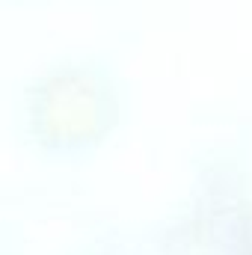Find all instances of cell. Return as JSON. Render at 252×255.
I'll return each instance as SVG.
<instances>
[{"mask_svg":"<svg viewBox=\"0 0 252 255\" xmlns=\"http://www.w3.org/2000/svg\"><path fill=\"white\" fill-rule=\"evenodd\" d=\"M217 255H252V223H244Z\"/></svg>","mask_w":252,"mask_h":255,"instance_id":"obj_2","label":"cell"},{"mask_svg":"<svg viewBox=\"0 0 252 255\" xmlns=\"http://www.w3.org/2000/svg\"><path fill=\"white\" fill-rule=\"evenodd\" d=\"M116 116V95L95 68L71 65L42 80L33 92L30 122L45 151L77 154L98 145Z\"/></svg>","mask_w":252,"mask_h":255,"instance_id":"obj_1","label":"cell"}]
</instances>
